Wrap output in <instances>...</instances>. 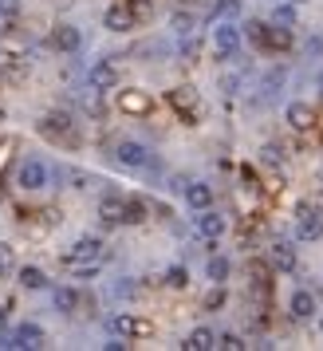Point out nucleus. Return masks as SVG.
I'll use <instances>...</instances> for the list:
<instances>
[{"instance_id":"nucleus-1","label":"nucleus","mask_w":323,"mask_h":351,"mask_svg":"<svg viewBox=\"0 0 323 351\" xmlns=\"http://www.w3.org/2000/svg\"><path fill=\"white\" fill-rule=\"evenodd\" d=\"M103 261V241L99 237H79L71 245V253L64 256L67 269H79V265H99Z\"/></svg>"},{"instance_id":"nucleus-2","label":"nucleus","mask_w":323,"mask_h":351,"mask_svg":"<svg viewBox=\"0 0 323 351\" xmlns=\"http://www.w3.org/2000/svg\"><path fill=\"white\" fill-rule=\"evenodd\" d=\"M237 48H241V28L229 24V20H221V24L213 28V51H217V60H233Z\"/></svg>"},{"instance_id":"nucleus-3","label":"nucleus","mask_w":323,"mask_h":351,"mask_svg":"<svg viewBox=\"0 0 323 351\" xmlns=\"http://www.w3.org/2000/svg\"><path fill=\"white\" fill-rule=\"evenodd\" d=\"M0 348H20V351H36L44 348V332L36 328V324H16V332H8L4 339H0Z\"/></svg>"},{"instance_id":"nucleus-4","label":"nucleus","mask_w":323,"mask_h":351,"mask_svg":"<svg viewBox=\"0 0 323 351\" xmlns=\"http://www.w3.org/2000/svg\"><path fill=\"white\" fill-rule=\"evenodd\" d=\"M296 237L300 241H320L323 237V217L315 206H300L296 209Z\"/></svg>"},{"instance_id":"nucleus-5","label":"nucleus","mask_w":323,"mask_h":351,"mask_svg":"<svg viewBox=\"0 0 323 351\" xmlns=\"http://www.w3.org/2000/svg\"><path fill=\"white\" fill-rule=\"evenodd\" d=\"M48 182H51V170H48L40 158H28L24 166H20V174H16V186H20V190H44Z\"/></svg>"},{"instance_id":"nucleus-6","label":"nucleus","mask_w":323,"mask_h":351,"mask_svg":"<svg viewBox=\"0 0 323 351\" xmlns=\"http://www.w3.org/2000/svg\"><path fill=\"white\" fill-rule=\"evenodd\" d=\"M111 332L122 335V339H142V335H150L154 328H150V319H142V316L118 312V316H111Z\"/></svg>"},{"instance_id":"nucleus-7","label":"nucleus","mask_w":323,"mask_h":351,"mask_svg":"<svg viewBox=\"0 0 323 351\" xmlns=\"http://www.w3.org/2000/svg\"><path fill=\"white\" fill-rule=\"evenodd\" d=\"M103 24H107L111 32H130V28H138L134 4H130V0H118V4H111V8H107V16H103Z\"/></svg>"},{"instance_id":"nucleus-8","label":"nucleus","mask_w":323,"mask_h":351,"mask_svg":"<svg viewBox=\"0 0 323 351\" xmlns=\"http://www.w3.org/2000/svg\"><path fill=\"white\" fill-rule=\"evenodd\" d=\"M114 158L122 162L127 170H142V166H150V150H146L142 143L127 138V143H118V146H114Z\"/></svg>"},{"instance_id":"nucleus-9","label":"nucleus","mask_w":323,"mask_h":351,"mask_svg":"<svg viewBox=\"0 0 323 351\" xmlns=\"http://www.w3.org/2000/svg\"><path fill=\"white\" fill-rule=\"evenodd\" d=\"M87 87H95V91H111V87H118V67H114L111 60H99V64L87 71Z\"/></svg>"},{"instance_id":"nucleus-10","label":"nucleus","mask_w":323,"mask_h":351,"mask_svg":"<svg viewBox=\"0 0 323 351\" xmlns=\"http://www.w3.org/2000/svg\"><path fill=\"white\" fill-rule=\"evenodd\" d=\"M71 114L67 111H48L40 119V134H48V138H71Z\"/></svg>"},{"instance_id":"nucleus-11","label":"nucleus","mask_w":323,"mask_h":351,"mask_svg":"<svg viewBox=\"0 0 323 351\" xmlns=\"http://www.w3.org/2000/svg\"><path fill=\"white\" fill-rule=\"evenodd\" d=\"M79 44H83V32L71 28V24H60V28L51 32V48L55 51H67V56H71V51H79Z\"/></svg>"},{"instance_id":"nucleus-12","label":"nucleus","mask_w":323,"mask_h":351,"mask_svg":"<svg viewBox=\"0 0 323 351\" xmlns=\"http://www.w3.org/2000/svg\"><path fill=\"white\" fill-rule=\"evenodd\" d=\"M292 130H311L315 127V111H311V103H288V111H284Z\"/></svg>"},{"instance_id":"nucleus-13","label":"nucleus","mask_w":323,"mask_h":351,"mask_svg":"<svg viewBox=\"0 0 323 351\" xmlns=\"http://www.w3.org/2000/svg\"><path fill=\"white\" fill-rule=\"evenodd\" d=\"M229 229V221L221 217V213H213V209H201V217H197V233L205 241H217L221 233Z\"/></svg>"},{"instance_id":"nucleus-14","label":"nucleus","mask_w":323,"mask_h":351,"mask_svg":"<svg viewBox=\"0 0 323 351\" xmlns=\"http://www.w3.org/2000/svg\"><path fill=\"white\" fill-rule=\"evenodd\" d=\"M288 312H292V319H311L315 316V296L307 288H296L292 300H288Z\"/></svg>"},{"instance_id":"nucleus-15","label":"nucleus","mask_w":323,"mask_h":351,"mask_svg":"<svg viewBox=\"0 0 323 351\" xmlns=\"http://www.w3.org/2000/svg\"><path fill=\"white\" fill-rule=\"evenodd\" d=\"M185 190V206L190 209H209L213 206V186H205V182H190V186H181Z\"/></svg>"},{"instance_id":"nucleus-16","label":"nucleus","mask_w":323,"mask_h":351,"mask_svg":"<svg viewBox=\"0 0 323 351\" xmlns=\"http://www.w3.org/2000/svg\"><path fill=\"white\" fill-rule=\"evenodd\" d=\"M268 261H272V269L292 272V269H296V249H292L288 241H276L272 249H268Z\"/></svg>"},{"instance_id":"nucleus-17","label":"nucleus","mask_w":323,"mask_h":351,"mask_svg":"<svg viewBox=\"0 0 323 351\" xmlns=\"http://www.w3.org/2000/svg\"><path fill=\"white\" fill-rule=\"evenodd\" d=\"M213 348H217V332H209V328H194L181 343V351H213Z\"/></svg>"},{"instance_id":"nucleus-18","label":"nucleus","mask_w":323,"mask_h":351,"mask_svg":"<svg viewBox=\"0 0 323 351\" xmlns=\"http://www.w3.org/2000/svg\"><path fill=\"white\" fill-rule=\"evenodd\" d=\"M122 209H127V197H103V202H99L103 225H122Z\"/></svg>"},{"instance_id":"nucleus-19","label":"nucleus","mask_w":323,"mask_h":351,"mask_svg":"<svg viewBox=\"0 0 323 351\" xmlns=\"http://www.w3.org/2000/svg\"><path fill=\"white\" fill-rule=\"evenodd\" d=\"M118 107L127 114H146L150 111V95H146V91H122V95H118Z\"/></svg>"},{"instance_id":"nucleus-20","label":"nucleus","mask_w":323,"mask_h":351,"mask_svg":"<svg viewBox=\"0 0 323 351\" xmlns=\"http://www.w3.org/2000/svg\"><path fill=\"white\" fill-rule=\"evenodd\" d=\"M51 304H55V312H64V316H75V312H79V292H75V288H55Z\"/></svg>"},{"instance_id":"nucleus-21","label":"nucleus","mask_w":323,"mask_h":351,"mask_svg":"<svg viewBox=\"0 0 323 351\" xmlns=\"http://www.w3.org/2000/svg\"><path fill=\"white\" fill-rule=\"evenodd\" d=\"M264 48H292V32L284 24H268L264 28Z\"/></svg>"},{"instance_id":"nucleus-22","label":"nucleus","mask_w":323,"mask_h":351,"mask_svg":"<svg viewBox=\"0 0 323 351\" xmlns=\"http://www.w3.org/2000/svg\"><path fill=\"white\" fill-rule=\"evenodd\" d=\"M146 221V202H134L130 197L127 209H122V225H142Z\"/></svg>"},{"instance_id":"nucleus-23","label":"nucleus","mask_w":323,"mask_h":351,"mask_svg":"<svg viewBox=\"0 0 323 351\" xmlns=\"http://www.w3.org/2000/svg\"><path fill=\"white\" fill-rule=\"evenodd\" d=\"M20 285H24V288H32V292H36V288H44V285H48V276H44L40 269H36V265H28V269H20Z\"/></svg>"},{"instance_id":"nucleus-24","label":"nucleus","mask_w":323,"mask_h":351,"mask_svg":"<svg viewBox=\"0 0 323 351\" xmlns=\"http://www.w3.org/2000/svg\"><path fill=\"white\" fill-rule=\"evenodd\" d=\"M174 107H181V111H194L197 107V95H194V87H178V91H174Z\"/></svg>"},{"instance_id":"nucleus-25","label":"nucleus","mask_w":323,"mask_h":351,"mask_svg":"<svg viewBox=\"0 0 323 351\" xmlns=\"http://www.w3.org/2000/svg\"><path fill=\"white\" fill-rule=\"evenodd\" d=\"M205 272H209V280H213V285H221V280L229 276V261H225V256H213V261H209V269H205Z\"/></svg>"},{"instance_id":"nucleus-26","label":"nucleus","mask_w":323,"mask_h":351,"mask_svg":"<svg viewBox=\"0 0 323 351\" xmlns=\"http://www.w3.org/2000/svg\"><path fill=\"white\" fill-rule=\"evenodd\" d=\"M166 285H170V288H185V285H190V272H185V265L166 269Z\"/></svg>"},{"instance_id":"nucleus-27","label":"nucleus","mask_w":323,"mask_h":351,"mask_svg":"<svg viewBox=\"0 0 323 351\" xmlns=\"http://www.w3.org/2000/svg\"><path fill=\"white\" fill-rule=\"evenodd\" d=\"M12 269H16V253H12V245L0 241V276H8Z\"/></svg>"},{"instance_id":"nucleus-28","label":"nucleus","mask_w":323,"mask_h":351,"mask_svg":"<svg viewBox=\"0 0 323 351\" xmlns=\"http://www.w3.org/2000/svg\"><path fill=\"white\" fill-rule=\"evenodd\" d=\"M217 348H221V351H241V348H248V343H244L241 335L225 332V335H217Z\"/></svg>"},{"instance_id":"nucleus-29","label":"nucleus","mask_w":323,"mask_h":351,"mask_svg":"<svg viewBox=\"0 0 323 351\" xmlns=\"http://www.w3.org/2000/svg\"><path fill=\"white\" fill-rule=\"evenodd\" d=\"M241 8V0H217V8H213V20H221V16H233Z\"/></svg>"},{"instance_id":"nucleus-30","label":"nucleus","mask_w":323,"mask_h":351,"mask_svg":"<svg viewBox=\"0 0 323 351\" xmlns=\"http://www.w3.org/2000/svg\"><path fill=\"white\" fill-rule=\"evenodd\" d=\"M260 154H264V162H268V166H280V162H284V150H280L276 143H268Z\"/></svg>"},{"instance_id":"nucleus-31","label":"nucleus","mask_w":323,"mask_h":351,"mask_svg":"<svg viewBox=\"0 0 323 351\" xmlns=\"http://www.w3.org/2000/svg\"><path fill=\"white\" fill-rule=\"evenodd\" d=\"M221 304H225V288H213L209 296H205V308H209V312H217Z\"/></svg>"},{"instance_id":"nucleus-32","label":"nucleus","mask_w":323,"mask_h":351,"mask_svg":"<svg viewBox=\"0 0 323 351\" xmlns=\"http://www.w3.org/2000/svg\"><path fill=\"white\" fill-rule=\"evenodd\" d=\"M272 24H284V28H292V24H296V12H292V8H276Z\"/></svg>"},{"instance_id":"nucleus-33","label":"nucleus","mask_w":323,"mask_h":351,"mask_svg":"<svg viewBox=\"0 0 323 351\" xmlns=\"http://www.w3.org/2000/svg\"><path fill=\"white\" fill-rule=\"evenodd\" d=\"M174 24H178V32H181V36H190V32H194V20H190V16H178Z\"/></svg>"},{"instance_id":"nucleus-34","label":"nucleus","mask_w":323,"mask_h":351,"mask_svg":"<svg viewBox=\"0 0 323 351\" xmlns=\"http://www.w3.org/2000/svg\"><path fill=\"white\" fill-rule=\"evenodd\" d=\"M4 328H8V308L0 304V332H4Z\"/></svg>"}]
</instances>
